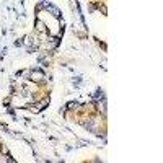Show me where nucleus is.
<instances>
[{
	"instance_id": "1",
	"label": "nucleus",
	"mask_w": 163,
	"mask_h": 163,
	"mask_svg": "<svg viewBox=\"0 0 163 163\" xmlns=\"http://www.w3.org/2000/svg\"><path fill=\"white\" fill-rule=\"evenodd\" d=\"M43 78H44V73L41 72V70H38V72L33 70V72H31V80H34V82L38 80V82H39V80H43Z\"/></svg>"
}]
</instances>
